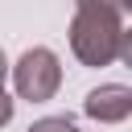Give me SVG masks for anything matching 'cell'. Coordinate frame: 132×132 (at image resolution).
I'll use <instances>...</instances> for the list:
<instances>
[{"mask_svg": "<svg viewBox=\"0 0 132 132\" xmlns=\"http://www.w3.org/2000/svg\"><path fill=\"white\" fill-rule=\"evenodd\" d=\"M12 82H16V95L29 99V103H45L58 95L62 87V66H58V54L45 50V45H33L16 58L12 66Z\"/></svg>", "mask_w": 132, "mask_h": 132, "instance_id": "7a4b0ae2", "label": "cell"}, {"mask_svg": "<svg viewBox=\"0 0 132 132\" xmlns=\"http://www.w3.org/2000/svg\"><path fill=\"white\" fill-rule=\"evenodd\" d=\"M29 132H78V128H74L70 116H45V120L29 124Z\"/></svg>", "mask_w": 132, "mask_h": 132, "instance_id": "277c9868", "label": "cell"}, {"mask_svg": "<svg viewBox=\"0 0 132 132\" xmlns=\"http://www.w3.org/2000/svg\"><path fill=\"white\" fill-rule=\"evenodd\" d=\"M82 111L99 124H124L132 116V91L124 82H103L82 99Z\"/></svg>", "mask_w": 132, "mask_h": 132, "instance_id": "3957f363", "label": "cell"}, {"mask_svg": "<svg viewBox=\"0 0 132 132\" xmlns=\"http://www.w3.org/2000/svg\"><path fill=\"white\" fill-rule=\"evenodd\" d=\"M4 78H8V58H4V50H0V128L12 120V99L4 95Z\"/></svg>", "mask_w": 132, "mask_h": 132, "instance_id": "5b68a950", "label": "cell"}, {"mask_svg": "<svg viewBox=\"0 0 132 132\" xmlns=\"http://www.w3.org/2000/svg\"><path fill=\"white\" fill-rule=\"evenodd\" d=\"M70 50L82 66H111V62H132V41L120 8L78 0L70 16Z\"/></svg>", "mask_w": 132, "mask_h": 132, "instance_id": "6da1fadb", "label": "cell"}, {"mask_svg": "<svg viewBox=\"0 0 132 132\" xmlns=\"http://www.w3.org/2000/svg\"><path fill=\"white\" fill-rule=\"evenodd\" d=\"M74 4H78V0H74ZM95 4H107V8H120V12L132 8V0H95Z\"/></svg>", "mask_w": 132, "mask_h": 132, "instance_id": "8992f818", "label": "cell"}]
</instances>
